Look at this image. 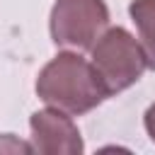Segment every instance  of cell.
Masks as SVG:
<instances>
[{"label": "cell", "instance_id": "1", "mask_svg": "<svg viewBox=\"0 0 155 155\" xmlns=\"http://www.w3.org/2000/svg\"><path fill=\"white\" fill-rule=\"evenodd\" d=\"M36 94L65 114L92 111L109 97L92 63L78 53H58L51 58L36 78Z\"/></svg>", "mask_w": 155, "mask_h": 155}, {"label": "cell", "instance_id": "2", "mask_svg": "<svg viewBox=\"0 0 155 155\" xmlns=\"http://www.w3.org/2000/svg\"><path fill=\"white\" fill-rule=\"evenodd\" d=\"M92 68L97 70V78L107 94H116L138 82L148 63L140 44L126 29L114 27L104 31L92 46Z\"/></svg>", "mask_w": 155, "mask_h": 155}, {"label": "cell", "instance_id": "3", "mask_svg": "<svg viewBox=\"0 0 155 155\" xmlns=\"http://www.w3.org/2000/svg\"><path fill=\"white\" fill-rule=\"evenodd\" d=\"M48 24L56 46L92 48L109 24V10L104 0H56Z\"/></svg>", "mask_w": 155, "mask_h": 155}, {"label": "cell", "instance_id": "4", "mask_svg": "<svg viewBox=\"0 0 155 155\" xmlns=\"http://www.w3.org/2000/svg\"><path fill=\"white\" fill-rule=\"evenodd\" d=\"M31 148L44 155H78L85 150L78 126L61 109L34 111L29 119Z\"/></svg>", "mask_w": 155, "mask_h": 155}, {"label": "cell", "instance_id": "5", "mask_svg": "<svg viewBox=\"0 0 155 155\" xmlns=\"http://www.w3.org/2000/svg\"><path fill=\"white\" fill-rule=\"evenodd\" d=\"M128 12H131L133 24L138 27L145 63L148 68H155V0H133Z\"/></svg>", "mask_w": 155, "mask_h": 155}, {"label": "cell", "instance_id": "6", "mask_svg": "<svg viewBox=\"0 0 155 155\" xmlns=\"http://www.w3.org/2000/svg\"><path fill=\"white\" fill-rule=\"evenodd\" d=\"M145 131H148V136H150V140L155 143V104H150V109L145 111Z\"/></svg>", "mask_w": 155, "mask_h": 155}]
</instances>
